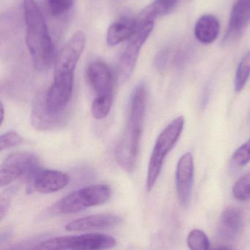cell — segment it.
Segmentation results:
<instances>
[{
    "label": "cell",
    "mask_w": 250,
    "mask_h": 250,
    "mask_svg": "<svg viewBox=\"0 0 250 250\" xmlns=\"http://www.w3.org/2000/svg\"><path fill=\"white\" fill-rule=\"evenodd\" d=\"M146 106V86L144 83H140L131 93L125 128L115 149L117 163L128 173H132L137 165Z\"/></svg>",
    "instance_id": "obj_1"
},
{
    "label": "cell",
    "mask_w": 250,
    "mask_h": 250,
    "mask_svg": "<svg viewBox=\"0 0 250 250\" xmlns=\"http://www.w3.org/2000/svg\"><path fill=\"white\" fill-rule=\"evenodd\" d=\"M26 43L33 66L37 71L49 69L53 60L54 47L43 13L36 0H24Z\"/></svg>",
    "instance_id": "obj_2"
},
{
    "label": "cell",
    "mask_w": 250,
    "mask_h": 250,
    "mask_svg": "<svg viewBox=\"0 0 250 250\" xmlns=\"http://www.w3.org/2000/svg\"><path fill=\"white\" fill-rule=\"evenodd\" d=\"M112 190L106 184H96L70 193L48 208L46 216L73 214L109 201Z\"/></svg>",
    "instance_id": "obj_3"
},
{
    "label": "cell",
    "mask_w": 250,
    "mask_h": 250,
    "mask_svg": "<svg viewBox=\"0 0 250 250\" xmlns=\"http://www.w3.org/2000/svg\"><path fill=\"white\" fill-rule=\"evenodd\" d=\"M87 82L95 93L91 114L96 120L104 119L110 112L113 102L114 77L106 64L90 62L86 71Z\"/></svg>",
    "instance_id": "obj_4"
},
{
    "label": "cell",
    "mask_w": 250,
    "mask_h": 250,
    "mask_svg": "<svg viewBox=\"0 0 250 250\" xmlns=\"http://www.w3.org/2000/svg\"><path fill=\"white\" fill-rule=\"evenodd\" d=\"M184 124L185 120L184 117H177L158 136L147 167L146 190L148 192L153 189L157 182L167 156L179 140L184 130Z\"/></svg>",
    "instance_id": "obj_5"
},
{
    "label": "cell",
    "mask_w": 250,
    "mask_h": 250,
    "mask_svg": "<svg viewBox=\"0 0 250 250\" xmlns=\"http://www.w3.org/2000/svg\"><path fill=\"white\" fill-rule=\"evenodd\" d=\"M116 240L111 235L100 233H85L64 235L45 240L33 249L36 250H98L115 247Z\"/></svg>",
    "instance_id": "obj_6"
},
{
    "label": "cell",
    "mask_w": 250,
    "mask_h": 250,
    "mask_svg": "<svg viewBox=\"0 0 250 250\" xmlns=\"http://www.w3.org/2000/svg\"><path fill=\"white\" fill-rule=\"evenodd\" d=\"M40 169L39 158L30 152L9 155L0 167V187H8L21 178H30Z\"/></svg>",
    "instance_id": "obj_7"
},
{
    "label": "cell",
    "mask_w": 250,
    "mask_h": 250,
    "mask_svg": "<svg viewBox=\"0 0 250 250\" xmlns=\"http://www.w3.org/2000/svg\"><path fill=\"white\" fill-rule=\"evenodd\" d=\"M138 27L129 39L128 45L120 58L118 74L121 82L125 83L132 75L142 47L148 39L154 27L155 21L137 20Z\"/></svg>",
    "instance_id": "obj_8"
},
{
    "label": "cell",
    "mask_w": 250,
    "mask_h": 250,
    "mask_svg": "<svg viewBox=\"0 0 250 250\" xmlns=\"http://www.w3.org/2000/svg\"><path fill=\"white\" fill-rule=\"evenodd\" d=\"M86 45V36L83 31H77L62 46L55 62V74L74 73Z\"/></svg>",
    "instance_id": "obj_9"
},
{
    "label": "cell",
    "mask_w": 250,
    "mask_h": 250,
    "mask_svg": "<svg viewBox=\"0 0 250 250\" xmlns=\"http://www.w3.org/2000/svg\"><path fill=\"white\" fill-rule=\"evenodd\" d=\"M194 166L192 154L184 153L177 165L175 186L180 204L187 208L190 204L194 183Z\"/></svg>",
    "instance_id": "obj_10"
},
{
    "label": "cell",
    "mask_w": 250,
    "mask_h": 250,
    "mask_svg": "<svg viewBox=\"0 0 250 250\" xmlns=\"http://www.w3.org/2000/svg\"><path fill=\"white\" fill-rule=\"evenodd\" d=\"M30 190L51 194L63 189L70 183L68 174L55 169H39L29 180Z\"/></svg>",
    "instance_id": "obj_11"
},
{
    "label": "cell",
    "mask_w": 250,
    "mask_h": 250,
    "mask_svg": "<svg viewBox=\"0 0 250 250\" xmlns=\"http://www.w3.org/2000/svg\"><path fill=\"white\" fill-rule=\"evenodd\" d=\"M121 216L114 213H99L75 219L65 226L70 232H87L118 226L122 222Z\"/></svg>",
    "instance_id": "obj_12"
},
{
    "label": "cell",
    "mask_w": 250,
    "mask_h": 250,
    "mask_svg": "<svg viewBox=\"0 0 250 250\" xmlns=\"http://www.w3.org/2000/svg\"><path fill=\"white\" fill-rule=\"evenodd\" d=\"M244 217L239 208H227L220 216L218 225V235L224 242L235 241L243 229Z\"/></svg>",
    "instance_id": "obj_13"
},
{
    "label": "cell",
    "mask_w": 250,
    "mask_h": 250,
    "mask_svg": "<svg viewBox=\"0 0 250 250\" xmlns=\"http://www.w3.org/2000/svg\"><path fill=\"white\" fill-rule=\"evenodd\" d=\"M250 22V0H236L229 17L225 42L240 36Z\"/></svg>",
    "instance_id": "obj_14"
},
{
    "label": "cell",
    "mask_w": 250,
    "mask_h": 250,
    "mask_svg": "<svg viewBox=\"0 0 250 250\" xmlns=\"http://www.w3.org/2000/svg\"><path fill=\"white\" fill-rule=\"evenodd\" d=\"M138 27L136 19L124 17L111 24L106 34V43L115 46L125 41L129 40Z\"/></svg>",
    "instance_id": "obj_15"
},
{
    "label": "cell",
    "mask_w": 250,
    "mask_h": 250,
    "mask_svg": "<svg viewBox=\"0 0 250 250\" xmlns=\"http://www.w3.org/2000/svg\"><path fill=\"white\" fill-rule=\"evenodd\" d=\"M220 30L219 20L214 16L206 14L197 20L194 36L200 43L210 44L217 39Z\"/></svg>",
    "instance_id": "obj_16"
},
{
    "label": "cell",
    "mask_w": 250,
    "mask_h": 250,
    "mask_svg": "<svg viewBox=\"0 0 250 250\" xmlns=\"http://www.w3.org/2000/svg\"><path fill=\"white\" fill-rule=\"evenodd\" d=\"M179 0H154L139 16V21H155L157 17L167 15L175 8Z\"/></svg>",
    "instance_id": "obj_17"
},
{
    "label": "cell",
    "mask_w": 250,
    "mask_h": 250,
    "mask_svg": "<svg viewBox=\"0 0 250 250\" xmlns=\"http://www.w3.org/2000/svg\"><path fill=\"white\" fill-rule=\"evenodd\" d=\"M250 76V52H247L241 60L235 73V90L239 93L245 87Z\"/></svg>",
    "instance_id": "obj_18"
},
{
    "label": "cell",
    "mask_w": 250,
    "mask_h": 250,
    "mask_svg": "<svg viewBox=\"0 0 250 250\" xmlns=\"http://www.w3.org/2000/svg\"><path fill=\"white\" fill-rule=\"evenodd\" d=\"M187 243L188 248L192 250H207L210 246L207 235L200 229L190 231L187 236Z\"/></svg>",
    "instance_id": "obj_19"
},
{
    "label": "cell",
    "mask_w": 250,
    "mask_h": 250,
    "mask_svg": "<svg viewBox=\"0 0 250 250\" xmlns=\"http://www.w3.org/2000/svg\"><path fill=\"white\" fill-rule=\"evenodd\" d=\"M232 195L238 201H247L250 199V172L241 176L232 187Z\"/></svg>",
    "instance_id": "obj_20"
},
{
    "label": "cell",
    "mask_w": 250,
    "mask_h": 250,
    "mask_svg": "<svg viewBox=\"0 0 250 250\" xmlns=\"http://www.w3.org/2000/svg\"><path fill=\"white\" fill-rule=\"evenodd\" d=\"M232 163L236 167L241 168L250 162V139L241 145L232 155Z\"/></svg>",
    "instance_id": "obj_21"
},
{
    "label": "cell",
    "mask_w": 250,
    "mask_h": 250,
    "mask_svg": "<svg viewBox=\"0 0 250 250\" xmlns=\"http://www.w3.org/2000/svg\"><path fill=\"white\" fill-rule=\"evenodd\" d=\"M24 141L23 137L14 130L7 131L0 137V150L3 151L20 146Z\"/></svg>",
    "instance_id": "obj_22"
},
{
    "label": "cell",
    "mask_w": 250,
    "mask_h": 250,
    "mask_svg": "<svg viewBox=\"0 0 250 250\" xmlns=\"http://www.w3.org/2000/svg\"><path fill=\"white\" fill-rule=\"evenodd\" d=\"M74 0H46L49 11L54 17L68 12L73 5Z\"/></svg>",
    "instance_id": "obj_23"
},
{
    "label": "cell",
    "mask_w": 250,
    "mask_h": 250,
    "mask_svg": "<svg viewBox=\"0 0 250 250\" xmlns=\"http://www.w3.org/2000/svg\"><path fill=\"white\" fill-rule=\"evenodd\" d=\"M169 57V50L163 49L159 52L154 58V66L159 71H163L167 64Z\"/></svg>",
    "instance_id": "obj_24"
},
{
    "label": "cell",
    "mask_w": 250,
    "mask_h": 250,
    "mask_svg": "<svg viewBox=\"0 0 250 250\" xmlns=\"http://www.w3.org/2000/svg\"><path fill=\"white\" fill-rule=\"evenodd\" d=\"M10 206V197L8 195L1 197V201H0V216H1V220L4 219L8 208Z\"/></svg>",
    "instance_id": "obj_25"
},
{
    "label": "cell",
    "mask_w": 250,
    "mask_h": 250,
    "mask_svg": "<svg viewBox=\"0 0 250 250\" xmlns=\"http://www.w3.org/2000/svg\"><path fill=\"white\" fill-rule=\"evenodd\" d=\"M4 117H5V109H4L3 104H1V125L4 121Z\"/></svg>",
    "instance_id": "obj_26"
}]
</instances>
